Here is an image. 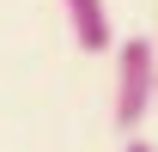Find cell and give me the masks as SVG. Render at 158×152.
Wrapping results in <instances>:
<instances>
[{
  "instance_id": "cell-1",
  "label": "cell",
  "mask_w": 158,
  "mask_h": 152,
  "mask_svg": "<svg viewBox=\"0 0 158 152\" xmlns=\"http://www.w3.org/2000/svg\"><path fill=\"white\" fill-rule=\"evenodd\" d=\"M152 97H158V43L128 37L116 49V103H110L116 134H134L140 116L152 110Z\"/></svg>"
},
{
  "instance_id": "cell-2",
  "label": "cell",
  "mask_w": 158,
  "mask_h": 152,
  "mask_svg": "<svg viewBox=\"0 0 158 152\" xmlns=\"http://www.w3.org/2000/svg\"><path fill=\"white\" fill-rule=\"evenodd\" d=\"M61 6H67V31H73V43L85 49V55H103V49L116 43L110 6H103V0H61Z\"/></svg>"
},
{
  "instance_id": "cell-3",
  "label": "cell",
  "mask_w": 158,
  "mask_h": 152,
  "mask_svg": "<svg viewBox=\"0 0 158 152\" xmlns=\"http://www.w3.org/2000/svg\"><path fill=\"white\" fill-rule=\"evenodd\" d=\"M122 152H158V146H146V140H128V146H122Z\"/></svg>"
}]
</instances>
